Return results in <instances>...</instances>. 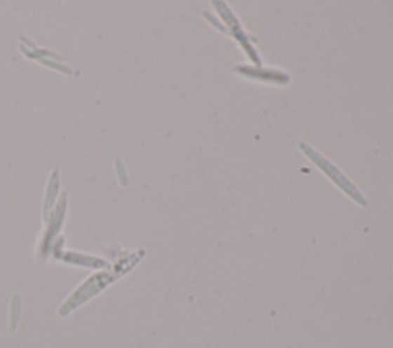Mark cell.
<instances>
[{
	"label": "cell",
	"instance_id": "6da1fadb",
	"mask_svg": "<svg viewBox=\"0 0 393 348\" xmlns=\"http://www.w3.org/2000/svg\"><path fill=\"white\" fill-rule=\"evenodd\" d=\"M109 281H112V276L105 275V273H102V275L93 276L91 279L88 281V283H85L84 286H81L76 293H72V296L67 301V304L63 305V307H60V314H62V316H67V314L71 310L76 309L77 305H80L84 301L89 300V297H91L93 295H95L97 292H100V290L105 288L106 284L109 283Z\"/></svg>",
	"mask_w": 393,
	"mask_h": 348
}]
</instances>
